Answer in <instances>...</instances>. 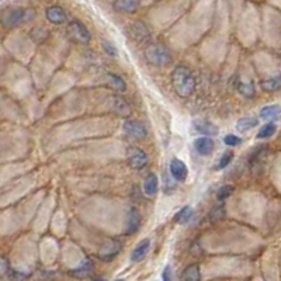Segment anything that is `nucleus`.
Here are the masks:
<instances>
[{
  "mask_svg": "<svg viewBox=\"0 0 281 281\" xmlns=\"http://www.w3.org/2000/svg\"><path fill=\"white\" fill-rule=\"evenodd\" d=\"M128 162L133 169H142L148 163V156L142 149L130 148L128 149Z\"/></svg>",
  "mask_w": 281,
  "mask_h": 281,
  "instance_id": "obj_7",
  "label": "nucleus"
},
{
  "mask_svg": "<svg viewBox=\"0 0 281 281\" xmlns=\"http://www.w3.org/2000/svg\"><path fill=\"white\" fill-rule=\"evenodd\" d=\"M68 35L73 41L80 42V44H87L91 40L90 31L80 21H72L70 24L68 25Z\"/></svg>",
  "mask_w": 281,
  "mask_h": 281,
  "instance_id": "obj_3",
  "label": "nucleus"
},
{
  "mask_svg": "<svg viewBox=\"0 0 281 281\" xmlns=\"http://www.w3.org/2000/svg\"><path fill=\"white\" fill-rule=\"evenodd\" d=\"M103 47H104V50L107 51L108 54H110V55H113V57H116L117 55V51H116V48H114V47H113V45H111V44H108V42H103Z\"/></svg>",
  "mask_w": 281,
  "mask_h": 281,
  "instance_id": "obj_31",
  "label": "nucleus"
},
{
  "mask_svg": "<svg viewBox=\"0 0 281 281\" xmlns=\"http://www.w3.org/2000/svg\"><path fill=\"white\" fill-rule=\"evenodd\" d=\"M257 124H259V120L255 117H243L236 123V130L240 133H246L249 130L255 128Z\"/></svg>",
  "mask_w": 281,
  "mask_h": 281,
  "instance_id": "obj_18",
  "label": "nucleus"
},
{
  "mask_svg": "<svg viewBox=\"0 0 281 281\" xmlns=\"http://www.w3.org/2000/svg\"><path fill=\"white\" fill-rule=\"evenodd\" d=\"M145 55H146V59L149 62L155 67H165L167 64H170V61H172L170 52L167 51L165 45H160V44L149 45L145 51Z\"/></svg>",
  "mask_w": 281,
  "mask_h": 281,
  "instance_id": "obj_2",
  "label": "nucleus"
},
{
  "mask_svg": "<svg viewBox=\"0 0 281 281\" xmlns=\"http://www.w3.org/2000/svg\"><path fill=\"white\" fill-rule=\"evenodd\" d=\"M172 83L176 93L182 97H189L196 89V79L187 67H177L172 73Z\"/></svg>",
  "mask_w": 281,
  "mask_h": 281,
  "instance_id": "obj_1",
  "label": "nucleus"
},
{
  "mask_svg": "<svg viewBox=\"0 0 281 281\" xmlns=\"http://www.w3.org/2000/svg\"><path fill=\"white\" fill-rule=\"evenodd\" d=\"M143 190L148 196H155L157 191V177L155 174H149L148 177L145 179V183H143Z\"/></svg>",
  "mask_w": 281,
  "mask_h": 281,
  "instance_id": "obj_19",
  "label": "nucleus"
},
{
  "mask_svg": "<svg viewBox=\"0 0 281 281\" xmlns=\"http://www.w3.org/2000/svg\"><path fill=\"white\" fill-rule=\"evenodd\" d=\"M276 130H277V125L274 124V123H270V124H266L259 133H257V138L259 140H266V138H270V137H273L274 133H276Z\"/></svg>",
  "mask_w": 281,
  "mask_h": 281,
  "instance_id": "obj_24",
  "label": "nucleus"
},
{
  "mask_svg": "<svg viewBox=\"0 0 281 281\" xmlns=\"http://www.w3.org/2000/svg\"><path fill=\"white\" fill-rule=\"evenodd\" d=\"M232 191H233V187L232 186H222L218 193H216V199L219 200V201H223L225 199H228L229 196L232 194Z\"/></svg>",
  "mask_w": 281,
  "mask_h": 281,
  "instance_id": "obj_26",
  "label": "nucleus"
},
{
  "mask_svg": "<svg viewBox=\"0 0 281 281\" xmlns=\"http://www.w3.org/2000/svg\"><path fill=\"white\" fill-rule=\"evenodd\" d=\"M114 7L121 13H134L140 7V0H116Z\"/></svg>",
  "mask_w": 281,
  "mask_h": 281,
  "instance_id": "obj_15",
  "label": "nucleus"
},
{
  "mask_svg": "<svg viewBox=\"0 0 281 281\" xmlns=\"http://www.w3.org/2000/svg\"><path fill=\"white\" fill-rule=\"evenodd\" d=\"M91 272H93V263H91L90 260H86V262H83L82 265L79 266L77 269L72 270V274H73L74 277L83 279V277H87Z\"/></svg>",
  "mask_w": 281,
  "mask_h": 281,
  "instance_id": "obj_20",
  "label": "nucleus"
},
{
  "mask_svg": "<svg viewBox=\"0 0 281 281\" xmlns=\"http://www.w3.org/2000/svg\"><path fill=\"white\" fill-rule=\"evenodd\" d=\"M170 173L176 180L183 182V180H186L189 170H187V166L184 165V162H182L177 157H173L172 162H170Z\"/></svg>",
  "mask_w": 281,
  "mask_h": 281,
  "instance_id": "obj_10",
  "label": "nucleus"
},
{
  "mask_svg": "<svg viewBox=\"0 0 281 281\" xmlns=\"http://www.w3.org/2000/svg\"><path fill=\"white\" fill-rule=\"evenodd\" d=\"M24 20V11L21 8H8L1 16V23L6 28L16 27Z\"/></svg>",
  "mask_w": 281,
  "mask_h": 281,
  "instance_id": "obj_4",
  "label": "nucleus"
},
{
  "mask_svg": "<svg viewBox=\"0 0 281 281\" xmlns=\"http://www.w3.org/2000/svg\"><path fill=\"white\" fill-rule=\"evenodd\" d=\"M108 107L113 113H116L118 116H130L131 114L130 104L127 103V100L120 97V96H113L108 101Z\"/></svg>",
  "mask_w": 281,
  "mask_h": 281,
  "instance_id": "obj_8",
  "label": "nucleus"
},
{
  "mask_svg": "<svg viewBox=\"0 0 281 281\" xmlns=\"http://www.w3.org/2000/svg\"><path fill=\"white\" fill-rule=\"evenodd\" d=\"M116 281H124V280H116Z\"/></svg>",
  "mask_w": 281,
  "mask_h": 281,
  "instance_id": "obj_34",
  "label": "nucleus"
},
{
  "mask_svg": "<svg viewBox=\"0 0 281 281\" xmlns=\"http://www.w3.org/2000/svg\"><path fill=\"white\" fill-rule=\"evenodd\" d=\"M191 215H193V210H191L190 206H186V207H183L182 210L176 214L174 221L177 223H180V225H184V223H187L190 221Z\"/></svg>",
  "mask_w": 281,
  "mask_h": 281,
  "instance_id": "obj_21",
  "label": "nucleus"
},
{
  "mask_svg": "<svg viewBox=\"0 0 281 281\" xmlns=\"http://www.w3.org/2000/svg\"><path fill=\"white\" fill-rule=\"evenodd\" d=\"M262 87L265 89L266 91H274L277 89L281 87V74L280 76H276V77H272L269 80H265L262 83Z\"/></svg>",
  "mask_w": 281,
  "mask_h": 281,
  "instance_id": "obj_23",
  "label": "nucleus"
},
{
  "mask_svg": "<svg viewBox=\"0 0 281 281\" xmlns=\"http://www.w3.org/2000/svg\"><path fill=\"white\" fill-rule=\"evenodd\" d=\"M140 225V214L137 208H131L128 218H127V228H125V233L127 235H133L138 231Z\"/></svg>",
  "mask_w": 281,
  "mask_h": 281,
  "instance_id": "obj_14",
  "label": "nucleus"
},
{
  "mask_svg": "<svg viewBox=\"0 0 281 281\" xmlns=\"http://www.w3.org/2000/svg\"><path fill=\"white\" fill-rule=\"evenodd\" d=\"M128 33H130V35H131V38L135 40L137 42L145 41V40H146V38L149 37V30L146 28V25L142 24L140 21L134 23V24L130 27Z\"/></svg>",
  "mask_w": 281,
  "mask_h": 281,
  "instance_id": "obj_12",
  "label": "nucleus"
},
{
  "mask_svg": "<svg viewBox=\"0 0 281 281\" xmlns=\"http://www.w3.org/2000/svg\"><path fill=\"white\" fill-rule=\"evenodd\" d=\"M163 281H172V269L170 266H166L163 270Z\"/></svg>",
  "mask_w": 281,
  "mask_h": 281,
  "instance_id": "obj_32",
  "label": "nucleus"
},
{
  "mask_svg": "<svg viewBox=\"0 0 281 281\" xmlns=\"http://www.w3.org/2000/svg\"><path fill=\"white\" fill-rule=\"evenodd\" d=\"M280 114V106H267V107L262 108V111H260V117L265 118V120H273V118H277Z\"/></svg>",
  "mask_w": 281,
  "mask_h": 281,
  "instance_id": "obj_22",
  "label": "nucleus"
},
{
  "mask_svg": "<svg viewBox=\"0 0 281 281\" xmlns=\"http://www.w3.org/2000/svg\"><path fill=\"white\" fill-rule=\"evenodd\" d=\"M123 128H124V131L130 137H133V138H137V140H142V138H145L146 137V128H145V125L140 123V121H135V120H127L123 125Z\"/></svg>",
  "mask_w": 281,
  "mask_h": 281,
  "instance_id": "obj_5",
  "label": "nucleus"
},
{
  "mask_svg": "<svg viewBox=\"0 0 281 281\" xmlns=\"http://www.w3.org/2000/svg\"><path fill=\"white\" fill-rule=\"evenodd\" d=\"M193 125H194L196 131L203 134L204 137H214L218 134V128L212 123H210L208 120H196Z\"/></svg>",
  "mask_w": 281,
  "mask_h": 281,
  "instance_id": "obj_13",
  "label": "nucleus"
},
{
  "mask_svg": "<svg viewBox=\"0 0 281 281\" xmlns=\"http://www.w3.org/2000/svg\"><path fill=\"white\" fill-rule=\"evenodd\" d=\"M25 277H27V274L20 273V272H16V270H10V280L23 281Z\"/></svg>",
  "mask_w": 281,
  "mask_h": 281,
  "instance_id": "obj_30",
  "label": "nucleus"
},
{
  "mask_svg": "<svg viewBox=\"0 0 281 281\" xmlns=\"http://www.w3.org/2000/svg\"><path fill=\"white\" fill-rule=\"evenodd\" d=\"M149 246H150V240L145 239V240H142L140 245L134 249L133 255H131V260H133L134 263L140 262L143 257L146 256V253H148V250H149Z\"/></svg>",
  "mask_w": 281,
  "mask_h": 281,
  "instance_id": "obj_16",
  "label": "nucleus"
},
{
  "mask_svg": "<svg viewBox=\"0 0 281 281\" xmlns=\"http://www.w3.org/2000/svg\"><path fill=\"white\" fill-rule=\"evenodd\" d=\"M240 142H242V140L236 135H226L223 138V143L228 145V146H236V145H240Z\"/></svg>",
  "mask_w": 281,
  "mask_h": 281,
  "instance_id": "obj_27",
  "label": "nucleus"
},
{
  "mask_svg": "<svg viewBox=\"0 0 281 281\" xmlns=\"http://www.w3.org/2000/svg\"><path fill=\"white\" fill-rule=\"evenodd\" d=\"M110 79H111L113 84L116 86L118 90H125V83L120 76H117V74H110Z\"/></svg>",
  "mask_w": 281,
  "mask_h": 281,
  "instance_id": "obj_28",
  "label": "nucleus"
},
{
  "mask_svg": "<svg viewBox=\"0 0 281 281\" xmlns=\"http://www.w3.org/2000/svg\"><path fill=\"white\" fill-rule=\"evenodd\" d=\"M200 279H201V273L197 265L187 266L182 274L183 281H200Z\"/></svg>",
  "mask_w": 281,
  "mask_h": 281,
  "instance_id": "obj_17",
  "label": "nucleus"
},
{
  "mask_svg": "<svg viewBox=\"0 0 281 281\" xmlns=\"http://www.w3.org/2000/svg\"><path fill=\"white\" fill-rule=\"evenodd\" d=\"M90 281H106V280H103V279H93V280Z\"/></svg>",
  "mask_w": 281,
  "mask_h": 281,
  "instance_id": "obj_33",
  "label": "nucleus"
},
{
  "mask_svg": "<svg viewBox=\"0 0 281 281\" xmlns=\"http://www.w3.org/2000/svg\"><path fill=\"white\" fill-rule=\"evenodd\" d=\"M47 18L52 24H64L68 20L67 13L61 6H51L47 8Z\"/></svg>",
  "mask_w": 281,
  "mask_h": 281,
  "instance_id": "obj_11",
  "label": "nucleus"
},
{
  "mask_svg": "<svg viewBox=\"0 0 281 281\" xmlns=\"http://www.w3.org/2000/svg\"><path fill=\"white\" fill-rule=\"evenodd\" d=\"M214 140L210 138V137H201V138H197V140H194V149L199 152L200 155H203V156L211 155L212 150H214Z\"/></svg>",
  "mask_w": 281,
  "mask_h": 281,
  "instance_id": "obj_9",
  "label": "nucleus"
},
{
  "mask_svg": "<svg viewBox=\"0 0 281 281\" xmlns=\"http://www.w3.org/2000/svg\"><path fill=\"white\" fill-rule=\"evenodd\" d=\"M239 91L245 97H252L255 94V86L252 82L242 83V84H239Z\"/></svg>",
  "mask_w": 281,
  "mask_h": 281,
  "instance_id": "obj_25",
  "label": "nucleus"
},
{
  "mask_svg": "<svg viewBox=\"0 0 281 281\" xmlns=\"http://www.w3.org/2000/svg\"><path fill=\"white\" fill-rule=\"evenodd\" d=\"M232 157H233V153L232 152H226V153H223L222 157H221V160H219V169H223L225 166H228L231 163Z\"/></svg>",
  "mask_w": 281,
  "mask_h": 281,
  "instance_id": "obj_29",
  "label": "nucleus"
},
{
  "mask_svg": "<svg viewBox=\"0 0 281 281\" xmlns=\"http://www.w3.org/2000/svg\"><path fill=\"white\" fill-rule=\"evenodd\" d=\"M120 250H121V243L120 242H117V240H107L106 243H103V246L100 249L99 256L100 259H103L106 262H110V260H113L120 253Z\"/></svg>",
  "mask_w": 281,
  "mask_h": 281,
  "instance_id": "obj_6",
  "label": "nucleus"
}]
</instances>
